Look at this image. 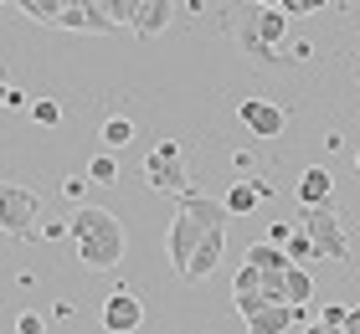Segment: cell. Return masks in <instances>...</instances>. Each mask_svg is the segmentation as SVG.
<instances>
[{"label":"cell","mask_w":360,"mask_h":334,"mask_svg":"<svg viewBox=\"0 0 360 334\" xmlns=\"http://www.w3.org/2000/svg\"><path fill=\"white\" fill-rule=\"evenodd\" d=\"M72 242H77V262L88 267V273H108V267H119L124 252H129V231L113 211L103 206H77L72 216Z\"/></svg>","instance_id":"obj_1"},{"label":"cell","mask_w":360,"mask_h":334,"mask_svg":"<svg viewBox=\"0 0 360 334\" xmlns=\"http://www.w3.org/2000/svg\"><path fill=\"white\" fill-rule=\"evenodd\" d=\"M299 226L309 231L314 242V262H335V267H350V237H345V221H340L335 206H314L299 216Z\"/></svg>","instance_id":"obj_2"},{"label":"cell","mask_w":360,"mask_h":334,"mask_svg":"<svg viewBox=\"0 0 360 334\" xmlns=\"http://www.w3.org/2000/svg\"><path fill=\"white\" fill-rule=\"evenodd\" d=\"M144 186L160 191V195H186L195 191L191 186V175H186V160H180V139H160L150 155H144Z\"/></svg>","instance_id":"obj_3"},{"label":"cell","mask_w":360,"mask_h":334,"mask_svg":"<svg viewBox=\"0 0 360 334\" xmlns=\"http://www.w3.org/2000/svg\"><path fill=\"white\" fill-rule=\"evenodd\" d=\"M37 216H41V195L37 191L15 186V180L0 186V226H6V237H41Z\"/></svg>","instance_id":"obj_4"},{"label":"cell","mask_w":360,"mask_h":334,"mask_svg":"<svg viewBox=\"0 0 360 334\" xmlns=\"http://www.w3.org/2000/svg\"><path fill=\"white\" fill-rule=\"evenodd\" d=\"M206 231H221V226H201L195 216L175 211V221H170V237H165V257H170V267H175V278H186V267L195 262V252H201Z\"/></svg>","instance_id":"obj_5"},{"label":"cell","mask_w":360,"mask_h":334,"mask_svg":"<svg viewBox=\"0 0 360 334\" xmlns=\"http://www.w3.org/2000/svg\"><path fill=\"white\" fill-rule=\"evenodd\" d=\"M237 119L248 124L252 139H278L288 129V108L283 103H268V98H242L237 103Z\"/></svg>","instance_id":"obj_6"},{"label":"cell","mask_w":360,"mask_h":334,"mask_svg":"<svg viewBox=\"0 0 360 334\" xmlns=\"http://www.w3.org/2000/svg\"><path fill=\"white\" fill-rule=\"evenodd\" d=\"M144 324V304H139V293H129V288H113L103 298V329L108 334H134Z\"/></svg>","instance_id":"obj_7"},{"label":"cell","mask_w":360,"mask_h":334,"mask_svg":"<svg viewBox=\"0 0 360 334\" xmlns=\"http://www.w3.org/2000/svg\"><path fill=\"white\" fill-rule=\"evenodd\" d=\"M232 37L242 46V57H248L252 67H278L283 57L273 52V46H263V37H257V21H252V11H237V21H232Z\"/></svg>","instance_id":"obj_8"},{"label":"cell","mask_w":360,"mask_h":334,"mask_svg":"<svg viewBox=\"0 0 360 334\" xmlns=\"http://www.w3.org/2000/svg\"><path fill=\"white\" fill-rule=\"evenodd\" d=\"M175 0H139V11H134V26H129V31H134V37L139 41H155L160 37V31H165L170 21H175Z\"/></svg>","instance_id":"obj_9"},{"label":"cell","mask_w":360,"mask_h":334,"mask_svg":"<svg viewBox=\"0 0 360 334\" xmlns=\"http://www.w3.org/2000/svg\"><path fill=\"white\" fill-rule=\"evenodd\" d=\"M268 195H273V186H268L263 175H252V180H232L226 195H221V206H226V216H248L252 206H263Z\"/></svg>","instance_id":"obj_10"},{"label":"cell","mask_w":360,"mask_h":334,"mask_svg":"<svg viewBox=\"0 0 360 334\" xmlns=\"http://www.w3.org/2000/svg\"><path fill=\"white\" fill-rule=\"evenodd\" d=\"M330 195H335V175L324 170V165H309V170L299 175V200H304V211L330 206Z\"/></svg>","instance_id":"obj_11"},{"label":"cell","mask_w":360,"mask_h":334,"mask_svg":"<svg viewBox=\"0 0 360 334\" xmlns=\"http://www.w3.org/2000/svg\"><path fill=\"white\" fill-rule=\"evenodd\" d=\"M221 252H226V226H221V231H206L201 252H195V262L186 267V283H201V278H211V273H217V262H221Z\"/></svg>","instance_id":"obj_12"},{"label":"cell","mask_w":360,"mask_h":334,"mask_svg":"<svg viewBox=\"0 0 360 334\" xmlns=\"http://www.w3.org/2000/svg\"><path fill=\"white\" fill-rule=\"evenodd\" d=\"M252 21H257V37H263V46H283L288 37V11L283 6H252Z\"/></svg>","instance_id":"obj_13"},{"label":"cell","mask_w":360,"mask_h":334,"mask_svg":"<svg viewBox=\"0 0 360 334\" xmlns=\"http://www.w3.org/2000/svg\"><path fill=\"white\" fill-rule=\"evenodd\" d=\"M180 211L195 216L201 226H226V221H232L221 200H211V195H201V191H186V195H180Z\"/></svg>","instance_id":"obj_14"},{"label":"cell","mask_w":360,"mask_h":334,"mask_svg":"<svg viewBox=\"0 0 360 334\" xmlns=\"http://www.w3.org/2000/svg\"><path fill=\"white\" fill-rule=\"evenodd\" d=\"M242 262H248V267H257V273H288V252H283V247H278V242H252L248 247V252H242Z\"/></svg>","instance_id":"obj_15"},{"label":"cell","mask_w":360,"mask_h":334,"mask_svg":"<svg viewBox=\"0 0 360 334\" xmlns=\"http://www.w3.org/2000/svg\"><path fill=\"white\" fill-rule=\"evenodd\" d=\"M288 324H299V309H263L248 319V334H283Z\"/></svg>","instance_id":"obj_16"},{"label":"cell","mask_w":360,"mask_h":334,"mask_svg":"<svg viewBox=\"0 0 360 334\" xmlns=\"http://www.w3.org/2000/svg\"><path fill=\"white\" fill-rule=\"evenodd\" d=\"M283 288H288V309H309V298H314V278H309V267H288Z\"/></svg>","instance_id":"obj_17"},{"label":"cell","mask_w":360,"mask_h":334,"mask_svg":"<svg viewBox=\"0 0 360 334\" xmlns=\"http://www.w3.org/2000/svg\"><path fill=\"white\" fill-rule=\"evenodd\" d=\"M98 139H103V149H108V155H113V149H124L129 139H134V119L113 113V119H103V129H98Z\"/></svg>","instance_id":"obj_18"},{"label":"cell","mask_w":360,"mask_h":334,"mask_svg":"<svg viewBox=\"0 0 360 334\" xmlns=\"http://www.w3.org/2000/svg\"><path fill=\"white\" fill-rule=\"evenodd\" d=\"M11 11L31 15V21H37V26H57V15H62V0H15Z\"/></svg>","instance_id":"obj_19"},{"label":"cell","mask_w":360,"mask_h":334,"mask_svg":"<svg viewBox=\"0 0 360 334\" xmlns=\"http://www.w3.org/2000/svg\"><path fill=\"white\" fill-rule=\"evenodd\" d=\"M93 186H119V160L108 155V149H98V155L88 160V170H83Z\"/></svg>","instance_id":"obj_20"},{"label":"cell","mask_w":360,"mask_h":334,"mask_svg":"<svg viewBox=\"0 0 360 334\" xmlns=\"http://www.w3.org/2000/svg\"><path fill=\"white\" fill-rule=\"evenodd\" d=\"M283 252H288V262H293V267H304V262H314V242H309V231H304L299 221H293V237L283 242Z\"/></svg>","instance_id":"obj_21"},{"label":"cell","mask_w":360,"mask_h":334,"mask_svg":"<svg viewBox=\"0 0 360 334\" xmlns=\"http://www.w3.org/2000/svg\"><path fill=\"white\" fill-rule=\"evenodd\" d=\"M31 119H37L41 129H57L62 124V103L57 98H37V103H31Z\"/></svg>","instance_id":"obj_22"},{"label":"cell","mask_w":360,"mask_h":334,"mask_svg":"<svg viewBox=\"0 0 360 334\" xmlns=\"http://www.w3.org/2000/svg\"><path fill=\"white\" fill-rule=\"evenodd\" d=\"M15 334H46V314H37V309H26L21 319H15Z\"/></svg>","instance_id":"obj_23"},{"label":"cell","mask_w":360,"mask_h":334,"mask_svg":"<svg viewBox=\"0 0 360 334\" xmlns=\"http://www.w3.org/2000/svg\"><path fill=\"white\" fill-rule=\"evenodd\" d=\"M93 186V180L88 175H68V180H62V195H68V200H77V206H83V191Z\"/></svg>","instance_id":"obj_24"},{"label":"cell","mask_w":360,"mask_h":334,"mask_svg":"<svg viewBox=\"0 0 360 334\" xmlns=\"http://www.w3.org/2000/svg\"><path fill=\"white\" fill-rule=\"evenodd\" d=\"M345 319H350V304H324V319H319V324H335V329H345Z\"/></svg>","instance_id":"obj_25"},{"label":"cell","mask_w":360,"mask_h":334,"mask_svg":"<svg viewBox=\"0 0 360 334\" xmlns=\"http://www.w3.org/2000/svg\"><path fill=\"white\" fill-rule=\"evenodd\" d=\"M252 149H237V155H232V170H237V180H252Z\"/></svg>","instance_id":"obj_26"},{"label":"cell","mask_w":360,"mask_h":334,"mask_svg":"<svg viewBox=\"0 0 360 334\" xmlns=\"http://www.w3.org/2000/svg\"><path fill=\"white\" fill-rule=\"evenodd\" d=\"M41 237H46V242H62V237H72V221H41Z\"/></svg>","instance_id":"obj_27"},{"label":"cell","mask_w":360,"mask_h":334,"mask_svg":"<svg viewBox=\"0 0 360 334\" xmlns=\"http://www.w3.org/2000/svg\"><path fill=\"white\" fill-rule=\"evenodd\" d=\"M283 11H288V21H293V15H314L319 6H314V0H288V6H283Z\"/></svg>","instance_id":"obj_28"},{"label":"cell","mask_w":360,"mask_h":334,"mask_svg":"<svg viewBox=\"0 0 360 334\" xmlns=\"http://www.w3.org/2000/svg\"><path fill=\"white\" fill-rule=\"evenodd\" d=\"M288 237H293V226H288V221H273V231H268V242H278V247H283Z\"/></svg>","instance_id":"obj_29"},{"label":"cell","mask_w":360,"mask_h":334,"mask_svg":"<svg viewBox=\"0 0 360 334\" xmlns=\"http://www.w3.org/2000/svg\"><path fill=\"white\" fill-rule=\"evenodd\" d=\"M0 103H6V108H26V93H21V88H6V98H0Z\"/></svg>","instance_id":"obj_30"},{"label":"cell","mask_w":360,"mask_h":334,"mask_svg":"<svg viewBox=\"0 0 360 334\" xmlns=\"http://www.w3.org/2000/svg\"><path fill=\"white\" fill-rule=\"evenodd\" d=\"M345 334H360V304H350V319H345Z\"/></svg>","instance_id":"obj_31"},{"label":"cell","mask_w":360,"mask_h":334,"mask_svg":"<svg viewBox=\"0 0 360 334\" xmlns=\"http://www.w3.org/2000/svg\"><path fill=\"white\" fill-rule=\"evenodd\" d=\"M304 334H345V329H335V324H309Z\"/></svg>","instance_id":"obj_32"},{"label":"cell","mask_w":360,"mask_h":334,"mask_svg":"<svg viewBox=\"0 0 360 334\" xmlns=\"http://www.w3.org/2000/svg\"><path fill=\"white\" fill-rule=\"evenodd\" d=\"M355 165H360V155H355Z\"/></svg>","instance_id":"obj_33"}]
</instances>
